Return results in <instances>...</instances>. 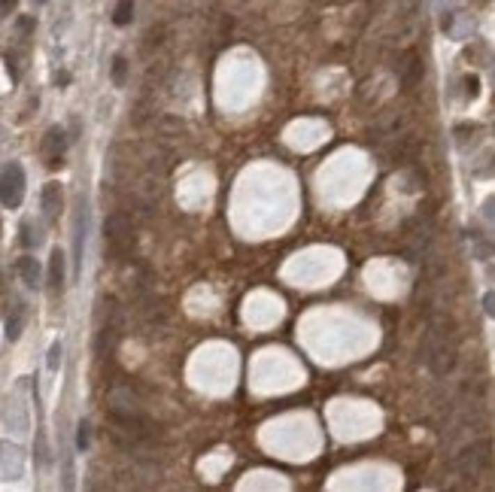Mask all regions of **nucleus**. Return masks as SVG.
Instances as JSON below:
<instances>
[{
  "label": "nucleus",
  "instance_id": "8",
  "mask_svg": "<svg viewBox=\"0 0 495 492\" xmlns=\"http://www.w3.org/2000/svg\"><path fill=\"white\" fill-rule=\"evenodd\" d=\"M131 19H134V0H119L113 10V22L125 28V24H131Z\"/></svg>",
  "mask_w": 495,
  "mask_h": 492
},
{
  "label": "nucleus",
  "instance_id": "4",
  "mask_svg": "<svg viewBox=\"0 0 495 492\" xmlns=\"http://www.w3.org/2000/svg\"><path fill=\"white\" fill-rule=\"evenodd\" d=\"M19 277L24 280V286L28 289H37L40 286V277H43V271H40V262L33 255H22L19 258Z\"/></svg>",
  "mask_w": 495,
  "mask_h": 492
},
{
  "label": "nucleus",
  "instance_id": "16",
  "mask_svg": "<svg viewBox=\"0 0 495 492\" xmlns=\"http://www.w3.org/2000/svg\"><path fill=\"white\" fill-rule=\"evenodd\" d=\"M19 28L24 31V34H28V31L33 28V19H22V22H19Z\"/></svg>",
  "mask_w": 495,
  "mask_h": 492
},
{
  "label": "nucleus",
  "instance_id": "3",
  "mask_svg": "<svg viewBox=\"0 0 495 492\" xmlns=\"http://www.w3.org/2000/svg\"><path fill=\"white\" fill-rule=\"evenodd\" d=\"M40 204H43L46 219H58V213H61V186H58V182H46L43 195H40Z\"/></svg>",
  "mask_w": 495,
  "mask_h": 492
},
{
  "label": "nucleus",
  "instance_id": "18",
  "mask_svg": "<svg viewBox=\"0 0 495 492\" xmlns=\"http://www.w3.org/2000/svg\"><path fill=\"white\" fill-rule=\"evenodd\" d=\"M37 3H46V0H37Z\"/></svg>",
  "mask_w": 495,
  "mask_h": 492
},
{
  "label": "nucleus",
  "instance_id": "2",
  "mask_svg": "<svg viewBox=\"0 0 495 492\" xmlns=\"http://www.w3.org/2000/svg\"><path fill=\"white\" fill-rule=\"evenodd\" d=\"M64 146H67V140H64V131L61 128H49V134L43 140V149H46V158H49V168H58L61 164V158H64Z\"/></svg>",
  "mask_w": 495,
  "mask_h": 492
},
{
  "label": "nucleus",
  "instance_id": "17",
  "mask_svg": "<svg viewBox=\"0 0 495 492\" xmlns=\"http://www.w3.org/2000/svg\"><path fill=\"white\" fill-rule=\"evenodd\" d=\"M474 3H489V0H474Z\"/></svg>",
  "mask_w": 495,
  "mask_h": 492
},
{
  "label": "nucleus",
  "instance_id": "5",
  "mask_svg": "<svg viewBox=\"0 0 495 492\" xmlns=\"http://www.w3.org/2000/svg\"><path fill=\"white\" fill-rule=\"evenodd\" d=\"M64 271H67L64 253H61V249H55L52 258H49V286H52V292H61V286H64Z\"/></svg>",
  "mask_w": 495,
  "mask_h": 492
},
{
  "label": "nucleus",
  "instance_id": "7",
  "mask_svg": "<svg viewBox=\"0 0 495 492\" xmlns=\"http://www.w3.org/2000/svg\"><path fill=\"white\" fill-rule=\"evenodd\" d=\"M24 304H15V313L6 319V338L10 340H19V335H22V328H24Z\"/></svg>",
  "mask_w": 495,
  "mask_h": 492
},
{
  "label": "nucleus",
  "instance_id": "6",
  "mask_svg": "<svg viewBox=\"0 0 495 492\" xmlns=\"http://www.w3.org/2000/svg\"><path fill=\"white\" fill-rule=\"evenodd\" d=\"M82 246H86V201L79 198L77 213V235H73V255H77V268H82Z\"/></svg>",
  "mask_w": 495,
  "mask_h": 492
},
{
  "label": "nucleus",
  "instance_id": "12",
  "mask_svg": "<svg viewBox=\"0 0 495 492\" xmlns=\"http://www.w3.org/2000/svg\"><path fill=\"white\" fill-rule=\"evenodd\" d=\"M483 307H486V313L495 319V292H486L483 295Z\"/></svg>",
  "mask_w": 495,
  "mask_h": 492
},
{
  "label": "nucleus",
  "instance_id": "9",
  "mask_svg": "<svg viewBox=\"0 0 495 492\" xmlns=\"http://www.w3.org/2000/svg\"><path fill=\"white\" fill-rule=\"evenodd\" d=\"M125 73H128V61H125L122 55L113 58V86H125Z\"/></svg>",
  "mask_w": 495,
  "mask_h": 492
},
{
  "label": "nucleus",
  "instance_id": "15",
  "mask_svg": "<svg viewBox=\"0 0 495 492\" xmlns=\"http://www.w3.org/2000/svg\"><path fill=\"white\" fill-rule=\"evenodd\" d=\"M22 244H24V246H31V244H33V237H31V225H28V222L22 225Z\"/></svg>",
  "mask_w": 495,
  "mask_h": 492
},
{
  "label": "nucleus",
  "instance_id": "14",
  "mask_svg": "<svg viewBox=\"0 0 495 492\" xmlns=\"http://www.w3.org/2000/svg\"><path fill=\"white\" fill-rule=\"evenodd\" d=\"M465 86H468V95H477V88H480V82H477V77H465Z\"/></svg>",
  "mask_w": 495,
  "mask_h": 492
},
{
  "label": "nucleus",
  "instance_id": "13",
  "mask_svg": "<svg viewBox=\"0 0 495 492\" xmlns=\"http://www.w3.org/2000/svg\"><path fill=\"white\" fill-rule=\"evenodd\" d=\"M15 3H19V0H0V19H3V15H10L15 10Z\"/></svg>",
  "mask_w": 495,
  "mask_h": 492
},
{
  "label": "nucleus",
  "instance_id": "1",
  "mask_svg": "<svg viewBox=\"0 0 495 492\" xmlns=\"http://www.w3.org/2000/svg\"><path fill=\"white\" fill-rule=\"evenodd\" d=\"M24 186H28V180H24V168H22V164L19 161L6 164L3 173H0V201H3V207H10V210L22 207Z\"/></svg>",
  "mask_w": 495,
  "mask_h": 492
},
{
  "label": "nucleus",
  "instance_id": "10",
  "mask_svg": "<svg viewBox=\"0 0 495 492\" xmlns=\"http://www.w3.org/2000/svg\"><path fill=\"white\" fill-rule=\"evenodd\" d=\"M61 340H52V347H49V356H46V368L49 371H58L61 368Z\"/></svg>",
  "mask_w": 495,
  "mask_h": 492
},
{
  "label": "nucleus",
  "instance_id": "11",
  "mask_svg": "<svg viewBox=\"0 0 495 492\" xmlns=\"http://www.w3.org/2000/svg\"><path fill=\"white\" fill-rule=\"evenodd\" d=\"M88 438H91V431H88V422L82 420V422L77 425V447H79V450H86V447H88Z\"/></svg>",
  "mask_w": 495,
  "mask_h": 492
}]
</instances>
